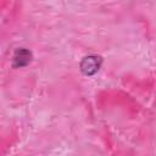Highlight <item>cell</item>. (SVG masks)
<instances>
[{
  "label": "cell",
  "mask_w": 156,
  "mask_h": 156,
  "mask_svg": "<svg viewBox=\"0 0 156 156\" xmlns=\"http://www.w3.org/2000/svg\"><path fill=\"white\" fill-rule=\"evenodd\" d=\"M32 60V52L27 49H18L16 50L13 58H12V66L15 68H21L27 66Z\"/></svg>",
  "instance_id": "7a4b0ae2"
},
{
  "label": "cell",
  "mask_w": 156,
  "mask_h": 156,
  "mask_svg": "<svg viewBox=\"0 0 156 156\" xmlns=\"http://www.w3.org/2000/svg\"><path fill=\"white\" fill-rule=\"evenodd\" d=\"M101 63H102V58L100 56H96V55H89V56H85L82 61H80V71L85 76H94L101 67Z\"/></svg>",
  "instance_id": "6da1fadb"
}]
</instances>
